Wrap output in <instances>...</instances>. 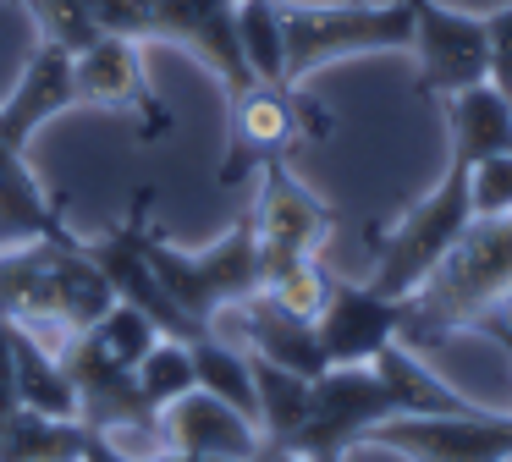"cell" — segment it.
I'll list each match as a JSON object with an SVG mask.
<instances>
[{
    "instance_id": "obj_31",
    "label": "cell",
    "mask_w": 512,
    "mask_h": 462,
    "mask_svg": "<svg viewBox=\"0 0 512 462\" xmlns=\"http://www.w3.org/2000/svg\"><path fill=\"white\" fill-rule=\"evenodd\" d=\"M479 325H485V330H490V336H496V341H501V352H507V358H512V325H507V319H501V314H496V308H490V314H485V319H479Z\"/></svg>"
},
{
    "instance_id": "obj_14",
    "label": "cell",
    "mask_w": 512,
    "mask_h": 462,
    "mask_svg": "<svg viewBox=\"0 0 512 462\" xmlns=\"http://www.w3.org/2000/svg\"><path fill=\"white\" fill-rule=\"evenodd\" d=\"M67 105H78V72H72V50L39 39L34 50H28V61H23V72H17L12 94H6V105H0V143L23 149V143L34 138V132L45 127L50 116H61Z\"/></svg>"
},
{
    "instance_id": "obj_28",
    "label": "cell",
    "mask_w": 512,
    "mask_h": 462,
    "mask_svg": "<svg viewBox=\"0 0 512 462\" xmlns=\"http://www.w3.org/2000/svg\"><path fill=\"white\" fill-rule=\"evenodd\" d=\"M468 193H474V215H512V154L468 165Z\"/></svg>"
},
{
    "instance_id": "obj_26",
    "label": "cell",
    "mask_w": 512,
    "mask_h": 462,
    "mask_svg": "<svg viewBox=\"0 0 512 462\" xmlns=\"http://www.w3.org/2000/svg\"><path fill=\"white\" fill-rule=\"evenodd\" d=\"M89 336L100 341V347L111 352V358H122L127 369H138V358H144V352H149V347H155V341H160V330L149 325V319L138 314V308L116 303L111 314L100 319V325H89Z\"/></svg>"
},
{
    "instance_id": "obj_27",
    "label": "cell",
    "mask_w": 512,
    "mask_h": 462,
    "mask_svg": "<svg viewBox=\"0 0 512 462\" xmlns=\"http://www.w3.org/2000/svg\"><path fill=\"white\" fill-rule=\"evenodd\" d=\"M100 33H116V39H155V0H83Z\"/></svg>"
},
{
    "instance_id": "obj_7",
    "label": "cell",
    "mask_w": 512,
    "mask_h": 462,
    "mask_svg": "<svg viewBox=\"0 0 512 462\" xmlns=\"http://www.w3.org/2000/svg\"><path fill=\"white\" fill-rule=\"evenodd\" d=\"M364 440L408 462H512V413H397Z\"/></svg>"
},
{
    "instance_id": "obj_3",
    "label": "cell",
    "mask_w": 512,
    "mask_h": 462,
    "mask_svg": "<svg viewBox=\"0 0 512 462\" xmlns=\"http://www.w3.org/2000/svg\"><path fill=\"white\" fill-rule=\"evenodd\" d=\"M144 253L155 264L160 286L171 292V303L182 308L199 325H215L226 308H243L248 297H259V281H265V259H259V231H254V209L232 220L215 248H171L155 226L144 231Z\"/></svg>"
},
{
    "instance_id": "obj_22",
    "label": "cell",
    "mask_w": 512,
    "mask_h": 462,
    "mask_svg": "<svg viewBox=\"0 0 512 462\" xmlns=\"http://www.w3.org/2000/svg\"><path fill=\"white\" fill-rule=\"evenodd\" d=\"M237 44L254 83H287V33H281V0H237Z\"/></svg>"
},
{
    "instance_id": "obj_16",
    "label": "cell",
    "mask_w": 512,
    "mask_h": 462,
    "mask_svg": "<svg viewBox=\"0 0 512 462\" xmlns=\"http://www.w3.org/2000/svg\"><path fill=\"white\" fill-rule=\"evenodd\" d=\"M50 237H67V215H61V204L39 187V176L28 171L23 149L0 143V248L50 242Z\"/></svg>"
},
{
    "instance_id": "obj_6",
    "label": "cell",
    "mask_w": 512,
    "mask_h": 462,
    "mask_svg": "<svg viewBox=\"0 0 512 462\" xmlns=\"http://www.w3.org/2000/svg\"><path fill=\"white\" fill-rule=\"evenodd\" d=\"M149 204H155V193H138V204H133V215L122 220V226H111V231H100V237H83V253H89L94 264H100V275L111 281V292H116V303H127V308H138V314L149 319V325L160 330V336H177V341H199V336H210L215 325H199V319H188L177 303H171V292L160 286V275H155V264H149V253H144V231H149Z\"/></svg>"
},
{
    "instance_id": "obj_5",
    "label": "cell",
    "mask_w": 512,
    "mask_h": 462,
    "mask_svg": "<svg viewBox=\"0 0 512 462\" xmlns=\"http://www.w3.org/2000/svg\"><path fill=\"white\" fill-rule=\"evenodd\" d=\"M287 33V83L298 88L325 61L364 50H408L413 44V0L386 6H281Z\"/></svg>"
},
{
    "instance_id": "obj_1",
    "label": "cell",
    "mask_w": 512,
    "mask_h": 462,
    "mask_svg": "<svg viewBox=\"0 0 512 462\" xmlns=\"http://www.w3.org/2000/svg\"><path fill=\"white\" fill-rule=\"evenodd\" d=\"M397 413H474V402L446 391L419 363V352L391 341L375 363H331L325 374H314L309 413L281 451L309 462H342L369 429Z\"/></svg>"
},
{
    "instance_id": "obj_23",
    "label": "cell",
    "mask_w": 512,
    "mask_h": 462,
    "mask_svg": "<svg viewBox=\"0 0 512 462\" xmlns=\"http://www.w3.org/2000/svg\"><path fill=\"white\" fill-rule=\"evenodd\" d=\"M259 297H270L292 319H320L325 297H331V275H325L320 253H309V259H276V264H265Z\"/></svg>"
},
{
    "instance_id": "obj_2",
    "label": "cell",
    "mask_w": 512,
    "mask_h": 462,
    "mask_svg": "<svg viewBox=\"0 0 512 462\" xmlns=\"http://www.w3.org/2000/svg\"><path fill=\"white\" fill-rule=\"evenodd\" d=\"M501 297H512V215H474L441 270L408 297L402 347L424 352L457 325H479Z\"/></svg>"
},
{
    "instance_id": "obj_25",
    "label": "cell",
    "mask_w": 512,
    "mask_h": 462,
    "mask_svg": "<svg viewBox=\"0 0 512 462\" xmlns=\"http://www.w3.org/2000/svg\"><path fill=\"white\" fill-rule=\"evenodd\" d=\"M23 11L34 17L39 39L61 44V50H72V55L89 50V44L100 39V28H94V17H89L83 0H23Z\"/></svg>"
},
{
    "instance_id": "obj_12",
    "label": "cell",
    "mask_w": 512,
    "mask_h": 462,
    "mask_svg": "<svg viewBox=\"0 0 512 462\" xmlns=\"http://www.w3.org/2000/svg\"><path fill=\"white\" fill-rule=\"evenodd\" d=\"M160 435H166V451H188V457H221V462H254L265 435L248 413H237L232 402L199 391L193 385L188 396L160 413Z\"/></svg>"
},
{
    "instance_id": "obj_21",
    "label": "cell",
    "mask_w": 512,
    "mask_h": 462,
    "mask_svg": "<svg viewBox=\"0 0 512 462\" xmlns=\"http://www.w3.org/2000/svg\"><path fill=\"white\" fill-rule=\"evenodd\" d=\"M188 352H193V374H199V391H210V396H221V402H232L237 413H248L259 424V402H254V369H248V352L237 347V341H226V336H199V341H188Z\"/></svg>"
},
{
    "instance_id": "obj_15",
    "label": "cell",
    "mask_w": 512,
    "mask_h": 462,
    "mask_svg": "<svg viewBox=\"0 0 512 462\" xmlns=\"http://www.w3.org/2000/svg\"><path fill=\"white\" fill-rule=\"evenodd\" d=\"M221 319L237 325V336H226V341H237V347L254 352V358H270V363H281V369H292V374H309V380L331 369L325 352H320V336H314V319L281 314L270 297H248L243 308H226Z\"/></svg>"
},
{
    "instance_id": "obj_9",
    "label": "cell",
    "mask_w": 512,
    "mask_h": 462,
    "mask_svg": "<svg viewBox=\"0 0 512 462\" xmlns=\"http://www.w3.org/2000/svg\"><path fill=\"white\" fill-rule=\"evenodd\" d=\"M254 231H259V259L276 264V259H309L320 253V242L331 237L336 215L287 171V160H265L259 165V198L254 204Z\"/></svg>"
},
{
    "instance_id": "obj_24",
    "label": "cell",
    "mask_w": 512,
    "mask_h": 462,
    "mask_svg": "<svg viewBox=\"0 0 512 462\" xmlns=\"http://www.w3.org/2000/svg\"><path fill=\"white\" fill-rule=\"evenodd\" d=\"M138 391L149 396V407L155 413H166L177 396H188L193 385H199V374H193V352H188V341H177V336H160L155 347L138 358Z\"/></svg>"
},
{
    "instance_id": "obj_32",
    "label": "cell",
    "mask_w": 512,
    "mask_h": 462,
    "mask_svg": "<svg viewBox=\"0 0 512 462\" xmlns=\"http://www.w3.org/2000/svg\"><path fill=\"white\" fill-rule=\"evenodd\" d=\"M12 6H23V0H12Z\"/></svg>"
},
{
    "instance_id": "obj_29",
    "label": "cell",
    "mask_w": 512,
    "mask_h": 462,
    "mask_svg": "<svg viewBox=\"0 0 512 462\" xmlns=\"http://www.w3.org/2000/svg\"><path fill=\"white\" fill-rule=\"evenodd\" d=\"M485 39H490V83L501 94H512V6L485 17Z\"/></svg>"
},
{
    "instance_id": "obj_20",
    "label": "cell",
    "mask_w": 512,
    "mask_h": 462,
    "mask_svg": "<svg viewBox=\"0 0 512 462\" xmlns=\"http://www.w3.org/2000/svg\"><path fill=\"white\" fill-rule=\"evenodd\" d=\"M12 347H17V402L50 418H78V385L67 380L56 352L28 341L17 325H12Z\"/></svg>"
},
{
    "instance_id": "obj_4",
    "label": "cell",
    "mask_w": 512,
    "mask_h": 462,
    "mask_svg": "<svg viewBox=\"0 0 512 462\" xmlns=\"http://www.w3.org/2000/svg\"><path fill=\"white\" fill-rule=\"evenodd\" d=\"M474 226V193H468V165L452 160L446 176L435 182V193L424 204H413L408 215L397 220L386 242H380V259H375V275L369 286L386 297H413L435 270L441 259L457 248V237Z\"/></svg>"
},
{
    "instance_id": "obj_13",
    "label": "cell",
    "mask_w": 512,
    "mask_h": 462,
    "mask_svg": "<svg viewBox=\"0 0 512 462\" xmlns=\"http://www.w3.org/2000/svg\"><path fill=\"white\" fill-rule=\"evenodd\" d=\"M155 39L188 44L204 66H215L226 94H243L254 83L237 44V0H155Z\"/></svg>"
},
{
    "instance_id": "obj_30",
    "label": "cell",
    "mask_w": 512,
    "mask_h": 462,
    "mask_svg": "<svg viewBox=\"0 0 512 462\" xmlns=\"http://www.w3.org/2000/svg\"><path fill=\"white\" fill-rule=\"evenodd\" d=\"M17 347H12V319L0 314V424L17 413Z\"/></svg>"
},
{
    "instance_id": "obj_18",
    "label": "cell",
    "mask_w": 512,
    "mask_h": 462,
    "mask_svg": "<svg viewBox=\"0 0 512 462\" xmlns=\"http://www.w3.org/2000/svg\"><path fill=\"white\" fill-rule=\"evenodd\" d=\"M89 429L78 418H50L34 407H17L0 424V462H83Z\"/></svg>"
},
{
    "instance_id": "obj_19",
    "label": "cell",
    "mask_w": 512,
    "mask_h": 462,
    "mask_svg": "<svg viewBox=\"0 0 512 462\" xmlns=\"http://www.w3.org/2000/svg\"><path fill=\"white\" fill-rule=\"evenodd\" d=\"M248 369H254L259 435H265V446H270V451H281V446L292 440V429L303 424V413H309V391H314V380H309V374L281 369V363H270V358H254V352H248Z\"/></svg>"
},
{
    "instance_id": "obj_8",
    "label": "cell",
    "mask_w": 512,
    "mask_h": 462,
    "mask_svg": "<svg viewBox=\"0 0 512 462\" xmlns=\"http://www.w3.org/2000/svg\"><path fill=\"white\" fill-rule=\"evenodd\" d=\"M325 138L331 121L320 105L298 94V88L276 83H248L243 94H232V165L221 171V182H237L243 171H259L265 160L287 154L292 138Z\"/></svg>"
},
{
    "instance_id": "obj_11",
    "label": "cell",
    "mask_w": 512,
    "mask_h": 462,
    "mask_svg": "<svg viewBox=\"0 0 512 462\" xmlns=\"http://www.w3.org/2000/svg\"><path fill=\"white\" fill-rule=\"evenodd\" d=\"M72 72H78V105H105V110H133L144 116V138H160L171 127L166 105L155 99L144 77V50L138 39H116L100 33L89 50L72 55Z\"/></svg>"
},
{
    "instance_id": "obj_17",
    "label": "cell",
    "mask_w": 512,
    "mask_h": 462,
    "mask_svg": "<svg viewBox=\"0 0 512 462\" xmlns=\"http://www.w3.org/2000/svg\"><path fill=\"white\" fill-rule=\"evenodd\" d=\"M446 127H452V160L463 165L512 154V94H501L485 77L446 99Z\"/></svg>"
},
{
    "instance_id": "obj_10",
    "label": "cell",
    "mask_w": 512,
    "mask_h": 462,
    "mask_svg": "<svg viewBox=\"0 0 512 462\" xmlns=\"http://www.w3.org/2000/svg\"><path fill=\"white\" fill-rule=\"evenodd\" d=\"M402 325H408V297L331 281V297L314 319V336H320L325 363H375L391 341H402Z\"/></svg>"
}]
</instances>
